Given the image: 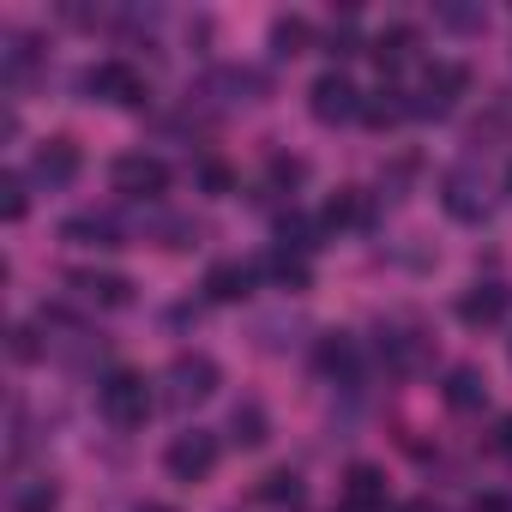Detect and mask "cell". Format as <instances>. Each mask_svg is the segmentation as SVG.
<instances>
[{
	"instance_id": "6da1fadb",
	"label": "cell",
	"mask_w": 512,
	"mask_h": 512,
	"mask_svg": "<svg viewBox=\"0 0 512 512\" xmlns=\"http://www.w3.org/2000/svg\"><path fill=\"white\" fill-rule=\"evenodd\" d=\"M97 410H103L115 428H139V422L151 416V386H145V374L115 368V374L97 386Z\"/></svg>"
},
{
	"instance_id": "7a4b0ae2",
	"label": "cell",
	"mask_w": 512,
	"mask_h": 512,
	"mask_svg": "<svg viewBox=\"0 0 512 512\" xmlns=\"http://www.w3.org/2000/svg\"><path fill=\"white\" fill-rule=\"evenodd\" d=\"M464 85H470V73H464L458 61H434V67L422 73V85L410 91V115H422V121L452 115V109H458V97H464Z\"/></svg>"
},
{
	"instance_id": "3957f363",
	"label": "cell",
	"mask_w": 512,
	"mask_h": 512,
	"mask_svg": "<svg viewBox=\"0 0 512 512\" xmlns=\"http://www.w3.org/2000/svg\"><path fill=\"white\" fill-rule=\"evenodd\" d=\"M85 91L103 97V103H121V109H139V103L151 97V91H145V73L127 67V61H97V67L85 73Z\"/></svg>"
},
{
	"instance_id": "277c9868",
	"label": "cell",
	"mask_w": 512,
	"mask_h": 512,
	"mask_svg": "<svg viewBox=\"0 0 512 512\" xmlns=\"http://www.w3.org/2000/svg\"><path fill=\"white\" fill-rule=\"evenodd\" d=\"M109 181H115V193H127V199H157V193L169 187V163L151 157V151H127V157H115Z\"/></svg>"
},
{
	"instance_id": "5b68a950",
	"label": "cell",
	"mask_w": 512,
	"mask_h": 512,
	"mask_svg": "<svg viewBox=\"0 0 512 512\" xmlns=\"http://www.w3.org/2000/svg\"><path fill=\"white\" fill-rule=\"evenodd\" d=\"M362 91L344 79V73H320L314 79V91H308V109H314V121H326V127H338V121H356L362 115Z\"/></svg>"
},
{
	"instance_id": "8992f818",
	"label": "cell",
	"mask_w": 512,
	"mask_h": 512,
	"mask_svg": "<svg viewBox=\"0 0 512 512\" xmlns=\"http://www.w3.org/2000/svg\"><path fill=\"white\" fill-rule=\"evenodd\" d=\"M217 392V362L211 356H175L169 362V404H205Z\"/></svg>"
},
{
	"instance_id": "52a82bcc",
	"label": "cell",
	"mask_w": 512,
	"mask_h": 512,
	"mask_svg": "<svg viewBox=\"0 0 512 512\" xmlns=\"http://www.w3.org/2000/svg\"><path fill=\"white\" fill-rule=\"evenodd\" d=\"M163 464H169V476L175 482H199V476H211V464H217V440L211 434H175L169 440V452H163Z\"/></svg>"
},
{
	"instance_id": "ba28073f",
	"label": "cell",
	"mask_w": 512,
	"mask_h": 512,
	"mask_svg": "<svg viewBox=\"0 0 512 512\" xmlns=\"http://www.w3.org/2000/svg\"><path fill=\"white\" fill-rule=\"evenodd\" d=\"M440 205H446L458 223H476V217H488V193H482L476 169H446V175H440Z\"/></svg>"
},
{
	"instance_id": "9c48e42d",
	"label": "cell",
	"mask_w": 512,
	"mask_h": 512,
	"mask_svg": "<svg viewBox=\"0 0 512 512\" xmlns=\"http://www.w3.org/2000/svg\"><path fill=\"white\" fill-rule=\"evenodd\" d=\"M506 308H512V290L494 284V278H488V284H470V290L458 296V320H464V326H500Z\"/></svg>"
},
{
	"instance_id": "30bf717a",
	"label": "cell",
	"mask_w": 512,
	"mask_h": 512,
	"mask_svg": "<svg viewBox=\"0 0 512 512\" xmlns=\"http://www.w3.org/2000/svg\"><path fill=\"white\" fill-rule=\"evenodd\" d=\"M31 175H37L43 187H67V181L79 175V145H73V139H43L37 157H31Z\"/></svg>"
},
{
	"instance_id": "8fae6325",
	"label": "cell",
	"mask_w": 512,
	"mask_h": 512,
	"mask_svg": "<svg viewBox=\"0 0 512 512\" xmlns=\"http://www.w3.org/2000/svg\"><path fill=\"white\" fill-rule=\"evenodd\" d=\"M67 284L79 290V302H97V308H127L133 302V284L121 272H73Z\"/></svg>"
},
{
	"instance_id": "7c38bea8",
	"label": "cell",
	"mask_w": 512,
	"mask_h": 512,
	"mask_svg": "<svg viewBox=\"0 0 512 512\" xmlns=\"http://www.w3.org/2000/svg\"><path fill=\"white\" fill-rule=\"evenodd\" d=\"M205 296H211V302H247V296H253V266L217 260V266L205 272Z\"/></svg>"
},
{
	"instance_id": "4fadbf2b",
	"label": "cell",
	"mask_w": 512,
	"mask_h": 512,
	"mask_svg": "<svg viewBox=\"0 0 512 512\" xmlns=\"http://www.w3.org/2000/svg\"><path fill=\"white\" fill-rule=\"evenodd\" d=\"M344 506H374V512H386V470L350 464V470H344Z\"/></svg>"
},
{
	"instance_id": "5bb4252c",
	"label": "cell",
	"mask_w": 512,
	"mask_h": 512,
	"mask_svg": "<svg viewBox=\"0 0 512 512\" xmlns=\"http://www.w3.org/2000/svg\"><path fill=\"white\" fill-rule=\"evenodd\" d=\"M61 241H73V247H121L115 223H109V217H97V211L67 217V223H61Z\"/></svg>"
},
{
	"instance_id": "9a60e30c",
	"label": "cell",
	"mask_w": 512,
	"mask_h": 512,
	"mask_svg": "<svg viewBox=\"0 0 512 512\" xmlns=\"http://www.w3.org/2000/svg\"><path fill=\"white\" fill-rule=\"evenodd\" d=\"M446 404H452V410H482V404H488V380H482V368H470V362L452 368V374H446Z\"/></svg>"
},
{
	"instance_id": "2e32d148",
	"label": "cell",
	"mask_w": 512,
	"mask_h": 512,
	"mask_svg": "<svg viewBox=\"0 0 512 512\" xmlns=\"http://www.w3.org/2000/svg\"><path fill=\"white\" fill-rule=\"evenodd\" d=\"M260 272H266L278 290H308V260H302V253H290V247H272L266 260H260Z\"/></svg>"
},
{
	"instance_id": "e0dca14e",
	"label": "cell",
	"mask_w": 512,
	"mask_h": 512,
	"mask_svg": "<svg viewBox=\"0 0 512 512\" xmlns=\"http://www.w3.org/2000/svg\"><path fill=\"white\" fill-rule=\"evenodd\" d=\"M368 55H374L386 73H392V67H404V61H416V25H392V31H380Z\"/></svg>"
},
{
	"instance_id": "ac0fdd59",
	"label": "cell",
	"mask_w": 512,
	"mask_h": 512,
	"mask_svg": "<svg viewBox=\"0 0 512 512\" xmlns=\"http://www.w3.org/2000/svg\"><path fill=\"white\" fill-rule=\"evenodd\" d=\"M314 362H320V374H350V368H356V344H350V332H326L320 350H314Z\"/></svg>"
},
{
	"instance_id": "d6986e66",
	"label": "cell",
	"mask_w": 512,
	"mask_h": 512,
	"mask_svg": "<svg viewBox=\"0 0 512 512\" xmlns=\"http://www.w3.org/2000/svg\"><path fill=\"white\" fill-rule=\"evenodd\" d=\"M260 500H266V506H302L308 488H302L296 470H272V476H260Z\"/></svg>"
},
{
	"instance_id": "ffe728a7",
	"label": "cell",
	"mask_w": 512,
	"mask_h": 512,
	"mask_svg": "<svg viewBox=\"0 0 512 512\" xmlns=\"http://www.w3.org/2000/svg\"><path fill=\"white\" fill-rule=\"evenodd\" d=\"M404 115H410L404 91H374V97L362 103V121H368V127H392V121H404Z\"/></svg>"
},
{
	"instance_id": "44dd1931",
	"label": "cell",
	"mask_w": 512,
	"mask_h": 512,
	"mask_svg": "<svg viewBox=\"0 0 512 512\" xmlns=\"http://www.w3.org/2000/svg\"><path fill=\"white\" fill-rule=\"evenodd\" d=\"M55 506H61L55 482H19L13 488V512H55Z\"/></svg>"
},
{
	"instance_id": "7402d4cb",
	"label": "cell",
	"mask_w": 512,
	"mask_h": 512,
	"mask_svg": "<svg viewBox=\"0 0 512 512\" xmlns=\"http://www.w3.org/2000/svg\"><path fill=\"white\" fill-rule=\"evenodd\" d=\"M229 434H235V446H260V440H266V410H260V404H241V410L229 416Z\"/></svg>"
},
{
	"instance_id": "603a6c76",
	"label": "cell",
	"mask_w": 512,
	"mask_h": 512,
	"mask_svg": "<svg viewBox=\"0 0 512 512\" xmlns=\"http://www.w3.org/2000/svg\"><path fill=\"white\" fill-rule=\"evenodd\" d=\"M326 223H332V229H350V223H368V199H362L356 187H344V193H338V199L326 205Z\"/></svg>"
},
{
	"instance_id": "cb8c5ba5",
	"label": "cell",
	"mask_w": 512,
	"mask_h": 512,
	"mask_svg": "<svg viewBox=\"0 0 512 512\" xmlns=\"http://www.w3.org/2000/svg\"><path fill=\"white\" fill-rule=\"evenodd\" d=\"M380 356H386L392 368H416V362H422V338H410V332H380Z\"/></svg>"
},
{
	"instance_id": "d4e9b609",
	"label": "cell",
	"mask_w": 512,
	"mask_h": 512,
	"mask_svg": "<svg viewBox=\"0 0 512 512\" xmlns=\"http://www.w3.org/2000/svg\"><path fill=\"white\" fill-rule=\"evenodd\" d=\"M308 37H314L308 19H278V25H272V49H278V55H302Z\"/></svg>"
},
{
	"instance_id": "484cf974",
	"label": "cell",
	"mask_w": 512,
	"mask_h": 512,
	"mask_svg": "<svg viewBox=\"0 0 512 512\" xmlns=\"http://www.w3.org/2000/svg\"><path fill=\"white\" fill-rule=\"evenodd\" d=\"M0 193H7V205H0V211H7V223H19V217L31 211V199H25V181H19V175L0 181Z\"/></svg>"
},
{
	"instance_id": "4316f807",
	"label": "cell",
	"mask_w": 512,
	"mask_h": 512,
	"mask_svg": "<svg viewBox=\"0 0 512 512\" xmlns=\"http://www.w3.org/2000/svg\"><path fill=\"white\" fill-rule=\"evenodd\" d=\"M272 181H278V187H296V181H302V163H296V157H272Z\"/></svg>"
},
{
	"instance_id": "83f0119b",
	"label": "cell",
	"mask_w": 512,
	"mask_h": 512,
	"mask_svg": "<svg viewBox=\"0 0 512 512\" xmlns=\"http://www.w3.org/2000/svg\"><path fill=\"white\" fill-rule=\"evenodd\" d=\"M199 181H205L211 193H229V187H235V175H229L223 163H205V169H199Z\"/></svg>"
},
{
	"instance_id": "f1b7e54d",
	"label": "cell",
	"mask_w": 512,
	"mask_h": 512,
	"mask_svg": "<svg viewBox=\"0 0 512 512\" xmlns=\"http://www.w3.org/2000/svg\"><path fill=\"white\" fill-rule=\"evenodd\" d=\"M13 356H19V362H31V356H37V332H31V326H19V332H13Z\"/></svg>"
},
{
	"instance_id": "f546056e",
	"label": "cell",
	"mask_w": 512,
	"mask_h": 512,
	"mask_svg": "<svg viewBox=\"0 0 512 512\" xmlns=\"http://www.w3.org/2000/svg\"><path fill=\"white\" fill-rule=\"evenodd\" d=\"M488 446H494V452H506V458H512V416H500V422H494V440H488Z\"/></svg>"
},
{
	"instance_id": "4dcf8cb0",
	"label": "cell",
	"mask_w": 512,
	"mask_h": 512,
	"mask_svg": "<svg viewBox=\"0 0 512 512\" xmlns=\"http://www.w3.org/2000/svg\"><path fill=\"white\" fill-rule=\"evenodd\" d=\"M440 19H446V25H458V31H464V25H482V13H464V7H446Z\"/></svg>"
},
{
	"instance_id": "1f68e13d",
	"label": "cell",
	"mask_w": 512,
	"mask_h": 512,
	"mask_svg": "<svg viewBox=\"0 0 512 512\" xmlns=\"http://www.w3.org/2000/svg\"><path fill=\"white\" fill-rule=\"evenodd\" d=\"M470 512H512V506L500 494H482V500H470Z\"/></svg>"
},
{
	"instance_id": "d6a6232c",
	"label": "cell",
	"mask_w": 512,
	"mask_h": 512,
	"mask_svg": "<svg viewBox=\"0 0 512 512\" xmlns=\"http://www.w3.org/2000/svg\"><path fill=\"white\" fill-rule=\"evenodd\" d=\"M404 512H440L434 500H404Z\"/></svg>"
},
{
	"instance_id": "836d02e7",
	"label": "cell",
	"mask_w": 512,
	"mask_h": 512,
	"mask_svg": "<svg viewBox=\"0 0 512 512\" xmlns=\"http://www.w3.org/2000/svg\"><path fill=\"white\" fill-rule=\"evenodd\" d=\"M133 512H175V506H157V500H151V506H133Z\"/></svg>"
},
{
	"instance_id": "e575fe53",
	"label": "cell",
	"mask_w": 512,
	"mask_h": 512,
	"mask_svg": "<svg viewBox=\"0 0 512 512\" xmlns=\"http://www.w3.org/2000/svg\"><path fill=\"white\" fill-rule=\"evenodd\" d=\"M338 512H374V506H344V500H338Z\"/></svg>"
},
{
	"instance_id": "d590c367",
	"label": "cell",
	"mask_w": 512,
	"mask_h": 512,
	"mask_svg": "<svg viewBox=\"0 0 512 512\" xmlns=\"http://www.w3.org/2000/svg\"><path fill=\"white\" fill-rule=\"evenodd\" d=\"M506 187H512V169H506Z\"/></svg>"
}]
</instances>
